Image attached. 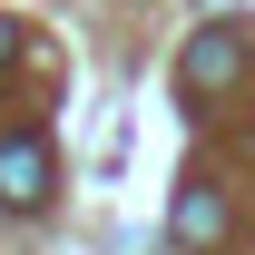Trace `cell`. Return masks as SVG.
<instances>
[{"label": "cell", "mask_w": 255, "mask_h": 255, "mask_svg": "<svg viewBox=\"0 0 255 255\" xmlns=\"http://www.w3.org/2000/svg\"><path fill=\"white\" fill-rule=\"evenodd\" d=\"M236 79H246V30H196L187 59H177V89L187 98H226Z\"/></svg>", "instance_id": "6da1fadb"}, {"label": "cell", "mask_w": 255, "mask_h": 255, "mask_svg": "<svg viewBox=\"0 0 255 255\" xmlns=\"http://www.w3.org/2000/svg\"><path fill=\"white\" fill-rule=\"evenodd\" d=\"M39 196H49V137H39V128H10V137H0V206L30 216Z\"/></svg>", "instance_id": "7a4b0ae2"}, {"label": "cell", "mask_w": 255, "mask_h": 255, "mask_svg": "<svg viewBox=\"0 0 255 255\" xmlns=\"http://www.w3.org/2000/svg\"><path fill=\"white\" fill-rule=\"evenodd\" d=\"M167 226H177V246H216V236H226V206H216V187H187Z\"/></svg>", "instance_id": "3957f363"}, {"label": "cell", "mask_w": 255, "mask_h": 255, "mask_svg": "<svg viewBox=\"0 0 255 255\" xmlns=\"http://www.w3.org/2000/svg\"><path fill=\"white\" fill-rule=\"evenodd\" d=\"M0 59H20V20H0Z\"/></svg>", "instance_id": "277c9868"}]
</instances>
